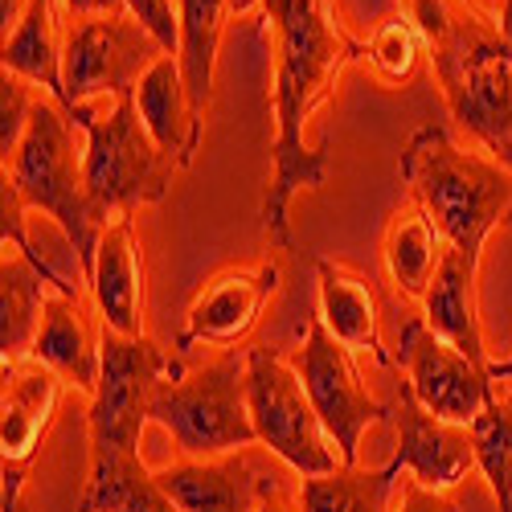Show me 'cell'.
Here are the masks:
<instances>
[{
	"label": "cell",
	"instance_id": "6da1fadb",
	"mask_svg": "<svg viewBox=\"0 0 512 512\" xmlns=\"http://www.w3.org/2000/svg\"><path fill=\"white\" fill-rule=\"evenodd\" d=\"M263 13L275 33V168L259 218L271 246L291 250V197L328 181V140L308 148L304 127L336 95L340 70L365 54V46L332 21L328 0H263Z\"/></svg>",
	"mask_w": 512,
	"mask_h": 512
},
{
	"label": "cell",
	"instance_id": "7a4b0ae2",
	"mask_svg": "<svg viewBox=\"0 0 512 512\" xmlns=\"http://www.w3.org/2000/svg\"><path fill=\"white\" fill-rule=\"evenodd\" d=\"M402 185L443 230L451 254L480 271L488 234L512 213V173L480 152L459 148L447 127L426 123L402 152Z\"/></svg>",
	"mask_w": 512,
	"mask_h": 512
},
{
	"label": "cell",
	"instance_id": "3957f363",
	"mask_svg": "<svg viewBox=\"0 0 512 512\" xmlns=\"http://www.w3.org/2000/svg\"><path fill=\"white\" fill-rule=\"evenodd\" d=\"M74 119L62 103L50 95H37L29 132L13 156V164L0 168V177H9L13 189L21 193L25 209H41L54 218L66 234V242L78 254L82 279H91L95 254L103 238V222L95 218L91 197H87V173H82V152L74 144Z\"/></svg>",
	"mask_w": 512,
	"mask_h": 512
},
{
	"label": "cell",
	"instance_id": "277c9868",
	"mask_svg": "<svg viewBox=\"0 0 512 512\" xmlns=\"http://www.w3.org/2000/svg\"><path fill=\"white\" fill-rule=\"evenodd\" d=\"M74 123L87 136V144H82V173H87L91 209L103 226L136 213L140 205L164 201L177 173V160H168L164 148L152 140L136 111V95L115 99L107 115L82 107Z\"/></svg>",
	"mask_w": 512,
	"mask_h": 512
},
{
	"label": "cell",
	"instance_id": "5b68a950",
	"mask_svg": "<svg viewBox=\"0 0 512 512\" xmlns=\"http://www.w3.org/2000/svg\"><path fill=\"white\" fill-rule=\"evenodd\" d=\"M152 422L173 435L185 459H218L259 443L246 398V357L226 349L193 373L160 381Z\"/></svg>",
	"mask_w": 512,
	"mask_h": 512
},
{
	"label": "cell",
	"instance_id": "8992f818",
	"mask_svg": "<svg viewBox=\"0 0 512 512\" xmlns=\"http://www.w3.org/2000/svg\"><path fill=\"white\" fill-rule=\"evenodd\" d=\"M451 115L492 152L512 140V58L496 13H467L455 33L431 50Z\"/></svg>",
	"mask_w": 512,
	"mask_h": 512
},
{
	"label": "cell",
	"instance_id": "52a82bcc",
	"mask_svg": "<svg viewBox=\"0 0 512 512\" xmlns=\"http://www.w3.org/2000/svg\"><path fill=\"white\" fill-rule=\"evenodd\" d=\"M168 50L132 17H66V46H62V82H66V111L70 119L91 107V99H127L136 95L140 78Z\"/></svg>",
	"mask_w": 512,
	"mask_h": 512
},
{
	"label": "cell",
	"instance_id": "ba28073f",
	"mask_svg": "<svg viewBox=\"0 0 512 512\" xmlns=\"http://www.w3.org/2000/svg\"><path fill=\"white\" fill-rule=\"evenodd\" d=\"M246 398L259 443L275 451L295 476H328L345 467L324 431V422L304 390V377L279 353L250 349L246 353Z\"/></svg>",
	"mask_w": 512,
	"mask_h": 512
},
{
	"label": "cell",
	"instance_id": "9c48e42d",
	"mask_svg": "<svg viewBox=\"0 0 512 512\" xmlns=\"http://www.w3.org/2000/svg\"><path fill=\"white\" fill-rule=\"evenodd\" d=\"M181 361H168L152 336H119L103 324V373L91 394V451L140 455L144 426L160 381L181 377Z\"/></svg>",
	"mask_w": 512,
	"mask_h": 512
},
{
	"label": "cell",
	"instance_id": "30bf717a",
	"mask_svg": "<svg viewBox=\"0 0 512 512\" xmlns=\"http://www.w3.org/2000/svg\"><path fill=\"white\" fill-rule=\"evenodd\" d=\"M295 373L304 377V390L324 422V431L340 455L345 467H357V451H361V435L369 431V422H390L394 406L377 402L349 357V349L328 332V324L316 316H308V336L300 353H295Z\"/></svg>",
	"mask_w": 512,
	"mask_h": 512
},
{
	"label": "cell",
	"instance_id": "8fae6325",
	"mask_svg": "<svg viewBox=\"0 0 512 512\" xmlns=\"http://www.w3.org/2000/svg\"><path fill=\"white\" fill-rule=\"evenodd\" d=\"M394 365H402L414 398L426 410L447 422H459V426H472L496 390L488 369L476 365L467 353H459L451 340H443L422 316H410L402 324Z\"/></svg>",
	"mask_w": 512,
	"mask_h": 512
},
{
	"label": "cell",
	"instance_id": "7c38bea8",
	"mask_svg": "<svg viewBox=\"0 0 512 512\" xmlns=\"http://www.w3.org/2000/svg\"><path fill=\"white\" fill-rule=\"evenodd\" d=\"M62 402V377L41 361L5 365L0 390V451H5V512H17L29 463L46 443Z\"/></svg>",
	"mask_w": 512,
	"mask_h": 512
},
{
	"label": "cell",
	"instance_id": "4fadbf2b",
	"mask_svg": "<svg viewBox=\"0 0 512 512\" xmlns=\"http://www.w3.org/2000/svg\"><path fill=\"white\" fill-rule=\"evenodd\" d=\"M394 431H398V451H394V467L410 472L422 488L443 492L463 484L476 472V439L472 426L447 422L439 414H431L410 390V381H398V398H394Z\"/></svg>",
	"mask_w": 512,
	"mask_h": 512
},
{
	"label": "cell",
	"instance_id": "5bb4252c",
	"mask_svg": "<svg viewBox=\"0 0 512 512\" xmlns=\"http://www.w3.org/2000/svg\"><path fill=\"white\" fill-rule=\"evenodd\" d=\"M275 291H279V267L275 263L218 271L193 295L189 316H185V332L177 336V349L185 353L193 345H213V349L242 345V340L254 332V324L263 320Z\"/></svg>",
	"mask_w": 512,
	"mask_h": 512
},
{
	"label": "cell",
	"instance_id": "9a60e30c",
	"mask_svg": "<svg viewBox=\"0 0 512 512\" xmlns=\"http://www.w3.org/2000/svg\"><path fill=\"white\" fill-rule=\"evenodd\" d=\"M33 361L50 365L62 381H74L78 390L95 394L103 373V320L87 312L82 291H50L41 328L33 340Z\"/></svg>",
	"mask_w": 512,
	"mask_h": 512
},
{
	"label": "cell",
	"instance_id": "2e32d148",
	"mask_svg": "<svg viewBox=\"0 0 512 512\" xmlns=\"http://www.w3.org/2000/svg\"><path fill=\"white\" fill-rule=\"evenodd\" d=\"M91 300L99 308V320L119 336H148L144 332V259L136 218H115L103 226L95 271H91Z\"/></svg>",
	"mask_w": 512,
	"mask_h": 512
},
{
	"label": "cell",
	"instance_id": "e0dca14e",
	"mask_svg": "<svg viewBox=\"0 0 512 512\" xmlns=\"http://www.w3.org/2000/svg\"><path fill=\"white\" fill-rule=\"evenodd\" d=\"M156 480L181 512H259L271 484L242 451L218 459H177L156 472Z\"/></svg>",
	"mask_w": 512,
	"mask_h": 512
},
{
	"label": "cell",
	"instance_id": "ac0fdd59",
	"mask_svg": "<svg viewBox=\"0 0 512 512\" xmlns=\"http://www.w3.org/2000/svg\"><path fill=\"white\" fill-rule=\"evenodd\" d=\"M50 291L82 287L66 283L54 267H37L17 246H5V259H0V365H17L33 357V340Z\"/></svg>",
	"mask_w": 512,
	"mask_h": 512
},
{
	"label": "cell",
	"instance_id": "d6986e66",
	"mask_svg": "<svg viewBox=\"0 0 512 512\" xmlns=\"http://www.w3.org/2000/svg\"><path fill=\"white\" fill-rule=\"evenodd\" d=\"M136 111L144 119V127L152 132V140L164 148L168 160H177V168L193 164V152L201 144V127L205 119L193 107L189 82L181 70L177 54H164L136 87Z\"/></svg>",
	"mask_w": 512,
	"mask_h": 512
},
{
	"label": "cell",
	"instance_id": "ffe728a7",
	"mask_svg": "<svg viewBox=\"0 0 512 512\" xmlns=\"http://www.w3.org/2000/svg\"><path fill=\"white\" fill-rule=\"evenodd\" d=\"M447 238L443 230L431 222L414 197H406L386 222V238H381V259H386V275L390 283L406 295V300H426L443 259H447Z\"/></svg>",
	"mask_w": 512,
	"mask_h": 512
},
{
	"label": "cell",
	"instance_id": "44dd1931",
	"mask_svg": "<svg viewBox=\"0 0 512 512\" xmlns=\"http://www.w3.org/2000/svg\"><path fill=\"white\" fill-rule=\"evenodd\" d=\"M62 46H66V21L62 0H29L21 25L0 46V70H13L41 87L54 103L66 107V82H62Z\"/></svg>",
	"mask_w": 512,
	"mask_h": 512
},
{
	"label": "cell",
	"instance_id": "7402d4cb",
	"mask_svg": "<svg viewBox=\"0 0 512 512\" xmlns=\"http://www.w3.org/2000/svg\"><path fill=\"white\" fill-rule=\"evenodd\" d=\"M316 275H320V320L328 324V332L345 349L369 353L381 365H394V353L377 336V304L369 283L328 259H316Z\"/></svg>",
	"mask_w": 512,
	"mask_h": 512
},
{
	"label": "cell",
	"instance_id": "603a6c76",
	"mask_svg": "<svg viewBox=\"0 0 512 512\" xmlns=\"http://www.w3.org/2000/svg\"><path fill=\"white\" fill-rule=\"evenodd\" d=\"M422 320L431 324L443 340L459 353H467L476 365H492L488 361V345H484V328H480V300H476V267H467L459 254L447 250V259L422 300Z\"/></svg>",
	"mask_w": 512,
	"mask_h": 512
},
{
	"label": "cell",
	"instance_id": "cb8c5ba5",
	"mask_svg": "<svg viewBox=\"0 0 512 512\" xmlns=\"http://www.w3.org/2000/svg\"><path fill=\"white\" fill-rule=\"evenodd\" d=\"M78 512H181L164 492L156 472L140 455L127 451H91V476L78 496Z\"/></svg>",
	"mask_w": 512,
	"mask_h": 512
},
{
	"label": "cell",
	"instance_id": "d4e9b609",
	"mask_svg": "<svg viewBox=\"0 0 512 512\" xmlns=\"http://www.w3.org/2000/svg\"><path fill=\"white\" fill-rule=\"evenodd\" d=\"M181 13V70L197 115L205 119L213 103V70H218V41L230 17V0H177Z\"/></svg>",
	"mask_w": 512,
	"mask_h": 512
},
{
	"label": "cell",
	"instance_id": "484cf974",
	"mask_svg": "<svg viewBox=\"0 0 512 512\" xmlns=\"http://www.w3.org/2000/svg\"><path fill=\"white\" fill-rule=\"evenodd\" d=\"M394 480H398L394 463L377 467V472L336 467L328 476H308L300 484V512H390Z\"/></svg>",
	"mask_w": 512,
	"mask_h": 512
},
{
	"label": "cell",
	"instance_id": "4316f807",
	"mask_svg": "<svg viewBox=\"0 0 512 512\" xmlns=\"http://www.w3.org/2000/svg\"><path fill=\"white\" fill-rule=\"evenodd\" d=\"M472 439H476V463L484 480L492 484L500 512H512V398L504 390H492L484 414L472 422Z\"/></svg>",
	"mask_w": 512,
	"mask_h": 512
},
{
	"label": "cell",
	"instance_id": "83f0119b",
	"mask_svg": "<svg viewBox=\"0 0 512 512\" xmlns=\"http://www.w3.org/2000/svg\"><path fill=\"white\" fill-rule=\"evenodd\" d=\"M422 54H431L426 50V37L418 33V25L406 13L386 17L365 41L369 70L377 82H386V87H406L422 66Z\"/></svg>",
	"mask_w": 512,
	"mask_h": 512
},
{
	"label": "cell",
	"instance_id": "f1b7e54d",
	"mask_svg": "<svg viewBox=\"0 0 512 512\" xmlns=\"http://www.w3.org/2000/svg\"><path fill=\"white\" fill-rule=\"evenodd\" d=\"M37 95H41V87H33L29 78L0 70V168L13 164V156L29 132V115H33Z\"/></svg>",
	"mask_w": 512,
	"mask_h": 512
},
{
	"label": "cell",
	"instance_id": "f546056e",
	"mask_svg": "<svg viewBox=\"0 0 512 512\" xmlns=\"http://www.w3.org/2000/svg\"><path fill=\"white\" fill-rule=\"evenodd\" d=\"M123 5L168 54H181V13H177V0H123Z\"/></svg>",
	"mask_w": 512,
	"mask_h": 512
},
{
	"label": "cell",
	"instance_id": "4dcf8cb0",
	"mask_svg": "<svg viewBox=\"0 0 512 512\" xmlns=\"http://www.w3.org/2000/svg\"><path fill=\"white\" fill-rule=\"evenodd\" d=\"M0 238H5V246H17L21 254H29L37 267H50L46 259H41V250L29 242V234H25V201H21V193L13 189L9 177H0Z\"/></svg>",
	"mask_w": 512,
	"mask_h": 512
},
{
	"label": "cell",
	"instance_id": "1f68e13d",
	"mask_svg": "<svg viewBox=\"0 0 512 512\" xmlns=\"http://www.w3.org/2000/svg\"><path fill=\"white\" fill-rule=\"evenodd\" d=\"M398 512H459V508L443 492H431V488H422L418 480H406Z\"/></svg>",
	"mask_w": 512,
	"mask_h": 512
},
{
	"label": "cell",
	"instance_id": "d6a6232c",
	"mask_svg": "<svg viewBox=\"0 0 512 512\" xmlns=\"http://www.w3.org/2000/svg\"><path fill=\"white\" fill-rule=\"evenodd\" d=\"M66 17H107V13H127L123 0H62Z\"/></svg>",
	"mask_w": 512,
	"mask_h": 512
},
{
	"label": "cell",
	"instance_id": "836d02e7",
	"mask_svg": "<svg viewBox=\"0 0 512 512\" xmlns=\"http://www.w3.org/2000/svg\"><path fill=\"white\" fill-rule=\"evenodd\" d=\"M259 512H300V496H287V492L275 484V476H271V484H267V492H263Z\"/></svg>",
	"mask_w": 512,
	"mask_h": 512
},
{
	"label": "cell",
	"instance_id": "e575fe53",
	"mask_svg": "<svg viewBox=\"0 0 512 512\" xmlns=\"http://www.w3.org/2000/svg\"><path fill=\"white\" fill-rule=\"evenodd\" d=\"M496 29H500V41H504L508 58H512V0H500V9H496Z\"/></svg>",
	"mask_w": 512,
	"mask_h": 512
},
{
	"label": "cell",
	"instance_id": "d590c367",
	"mask_svg": "<svg viewBox=\"0 0 512 512\" xmlns=\"http://www.w3.org/2000/svg\"><path fill=\"white\" fill-rule=\"evenodd\" d=\"M488 377H492V381H508V377H512V357H508V361H492V365H488Z\"/></svg>",
	"mask_w": 512,
	"mask_h": 512
},
{
	"label": "cell",
	"instance_id": "8d00e7d4",
	"mask_svg": "<svg viewBox=\"0 0 512 512\" xmlns=\"http://www.w3.org/2000/svg\"><path fill=\"white\" fill-rule=\"evenodd\" d=\"M496 160H500V164H504V168H508V173H512V140H508V144H500V148H496Z\"/></svg>",
	"mask_w": 512,
	"mask_h": 512
}]
</instances>
